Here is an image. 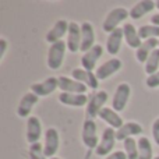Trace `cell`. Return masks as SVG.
<instances>
[{
    "instance_id": "5bb4252c",
    "label": "cell",
    "mask_w": 159,
    "mask_h": 159,
    "mask_svg": "<svg viewBox=\"0 0 159 159\" xmlns=\"http://www.w3.org/2000/svg\"><path fill=\"white\" fill-rule=\"evenodd\" d=\"M59 88L61 89V92L66 93H85L88 89V87L78 82L77 80L64 77V75L59 77Z\"/></svg>"
},
{
    "instance_id": "83f0119b",
    "label": "cell",
    "mask_w": 159,
    "mask_h": 159,
    "mask_svg": "<svg viewBox=\"0 0 159 159\" xmlns=\"http://www.w3.org/2000/svg\"><path fill=\"white\" fill-rule=\"evenodd\" d=\"M158 67H159V48L151 53V56H149L148 60H147L145 73L149 75L155 74V73H158Z\"/></svg>"
},
{
    "instance_id": "d6986e66",
    "label": "cell",
    "mask_w": 159,
    "mask_h": 159,
    "mask_svg": "<svg viewBox=\"0 0 159 159\" xmlns=\"http://www.w3.org/2000/svg\"><path fill=\"white\" fill-rule=\"evenodd\" d=\"M141 133H143L141 124L134 123V121H129V123H124L119 130H116V138H117V141H124L127 138H131L134 135L141 134Z\"/></svg>"
},
{
    "instance_id": "cb8c5ba5",
    "label": "cell",
    "mask_w": 159,
    "mask_h": 159,
    "mask_svg": "<svg viewBox=\"0 0 159 159\" xmlns=\"http://www.w3.org/2000/svg\"><path fill=\"white\" fill-rule=\"evenodd\" d=\"M123 32H124V39H126L127 45L133 49H138L143 43V39L138 35V30L134 28L133 24H124L123 25Z\"/></svg>"
},
{
    "instance_id": "603a6c76",
    "label": "cell",
    "mask_w": 159,
    "mask_h": 159,
    "mask_svg": "<svg viewBox=\"0 0 159 159\" xmlns=\"http://www.w3.org/2000/svg\"><path fill=\"white\" fill-rule=\"evenodd\" d=\"M99 117L103 121H106L112 129L119 130L121 126H123V119L119 116V113L116 110L110 109V107H103V109L99 112Z\"/></svg>"
},
{
    "instance_id": "6da1fadb",
    "label": "cell",
    "mask_w": 159,
    "mask_h": 159,
    "mask_svg": "<svg viewBox=\"0 0 159 159\" xmlns=\"http://www.w3.org/2000/svg\"><path fill=\"white\" fill-rule=\"evenodd\" d=\"M67 43L64 41H59L56 43L50 45L49 52H48V59L46 63L50 70H59L63 64L64 55H66Z\"/></svg>"
},
{
    "instance_id": "f546056e",
    "label": "cell",
    "mask_w": 159,
    "mask_h": 159,
    "mask_svg": "<svg viewBox=\"0 0 159 159\" xmlns=\"http://www.w3.org/2000/svg\"><path fill=\"white\" fill-rule=\"evenodd\" d=\"M145 84H147V87H149V88L159 87V71L155 73V74H152V75H148Z\"/></svg>"
},
{
    "instance_id": "4fadbf2b",
    "label": "cell",
    "mask_w": 159,
    "mask_h": 159,
    "mask_svg": "<svg viewBox=\"0 0 159 159\" xmlns=\"http://www.w3.org/2000/svg\"><path fill=\"white\" fill-rule=\"evenodd\" d=\"M95 46V32L91 22L85 21L81 24V52L87 53Z\"/></svg>"
},
{
    "instance_id": "74e56055",
    "label": "cell",
    "mask_w": 159,
    "mask_h": 159,
    "mask_svg": "<svg viewBox=\"0 0 159 159\" xmlns=\"http://www.w3.org/2000/svg\"><path fill=\"white\" fill-rule=\"evenodd\" d=\"M158 48H159V45H158Z\"/></svg>"
},
{
    "instance_id": "d590c367",
    "label": "cell",
    "mask_w": 159,
    "mask_h": 159,
    "mask_svg": "<svg viewBox=\"0 0 159 159\" xmlns=\"http://www.w3.org/2000/svg\"><path fill=\"white\" fill-rule=\"evenodd\" d=\"M50 159H60V158H56V157H53V158H50Z\"/></svg>"
},
{
    "instance_id": "ffe728a7",
    "label": "cell",
    "mask_w": 159,
    "mask_h": 159,
    "mask_svg": "<svg viewBox=\"0 0 159 159\" xmlns=\"http://www.w3.org/2000/svg\"><path fill=\"white\" fill-rule=\"evenodd\" d=\"M123 36H124V32H123V28H117L113 32L109 34L107 36V41H106V50L109 55H117L119 50L121 48V41H123Z\"/></svg>"
},
{
    "instance_id": "ba28073f",
    "label": "cell",
    "mask_w": 159,
    "mask_h": 159,
    "mask_svg": "<svg viewBox=\"0 0 159 159\" xmlns=\"http://www.w3.org/2000/svg\"><path fill=\"white\" fill-rule=\"evenodd\" d=\"M59 144H60V138H59V133L56 129L50 127L45 131V145H43V152L46 158H53L55 154L59 149Z\"/></svg>"
},
{
    "instance_id": "8992f818",
    "label": "cell",
    "mask_w": 159,
    "mask_h": 159,
    "mask_svg": "<svg viewBox=\"0 0 159 159\" xmlns=\"http://www.w3.org/2000/svg\"><path fill=\"white\" fill-rule=\"evenodd\" d=\"M82 141H84L85 147L88 149H96L99 144V138H98V131H96V123L93 120H85L82 124Z\"/></svg>"
},
{
    "instance_id": "836d02e7",
    "label": "cell",
    "mask_w": 159,
    "mask_h": 159,
    "mask_svg": "<svg viewBox=\"0 0 159 159\" xmlns=\"http://www.w3.org/2000/svg\"><path fill=\"white\" fill-rule=\"evenodd\" d=\"M151 21H152V25H157V27H159V14L152 16L151 17Z\"/></svg>"
},
{
    "instance_id": "44dd1931",
    "label": "cell",
    "mask_w": 159,
    "mask_h": 159,
    "mask_svg": "<svg viewBox=\"0 0 159 159\" xmlns=\"http://www.w3.org/2000/svg\"><path fill=\"white\" fill-rule=\"evenodd\" d=\"M159 41L158 39H148V41H143L141 46L137 49L135 52V56H137V60L140 63H147L148 57L151 56V53L154 52L155 49H158Z\"/></svg>"
},
{
    "instance_id": "484cf974",
    "label": "cell",
    "mask_w": 159,
    "mask_h": 159,
    "mask_svg": "<svg viewBox=\"0 0 159 159\" xmlns=\"http://www.w3.org/2000/svg\"><path fill=\"white\" fill-rule=\"evenodd\" d=\"M138 35L143 41L159 38V27L157 25H141L138 28Z\"/></svg>"
},
{
    "instance_id": "e0dca14e",
    "label": "cell",
    "mask_w": 159,
    "mask_h": 159,
    "mask_svg": "<svg viewBox=\"0 0 159 159\" xmlns=\"http://www.w3.org/2000/svg\"><path fill=\"white\" fill-rule=\"evenodd\" d=\"M42 135V124L36 116H31L27 120V141L30 144L39 143V138Z\"/></svg>"
},
{
    "instance_id": "1f68e13d",
    "label": "cell",
    "mask_w": 159,
    "mask_h": 159,
    "mask_svg": "<svg viewBox=\"0 0 159 159\" xmlns=\"http://www.w3.org/2000/svg\"><path fill=\"white\" fill-rule=\"evenodd\" d=\"M106 159H127V155H126V152H123V151H115L107 155Z\"/></svg>"
},
{
    "instance_id": "9c48e42d",
    "label": "cell",
    "mask_w": 159,
    "mask_h": 159,
    "mask_svg": "<svg viewBox=\"0 0 159 159\" xmlns=\"http://www.w3.org/2000/svg\"><path fill=\"white\" fill-rule=\"evenodd\" d=\"M69 27H70V22H67L66 20H59V21H56V24L48 31L46 36H45V41L49 42L50 45L59 42L66 34H69Z\"/></svg>"
},
{
    "instance_id": "9a60e30c",
    "label": "cell",
    "mask_w": 159,
    "mask_h": 159,
    "mask_svg": "<svg viewBox=\"0 0 159 159\" xmlns=\"http://www.w3.org/2000/svg\"><path fill=\"white\" fill-rule=\"evenodd\" d=\"M71 75L74 80H77L78 82L84 84L85 87L91 88V89H96L99 85V80L96 78L95 73L92 71H87L84 69H74L71 71Z\"/></svg>"
},
{
    "instance_id": "e575fe53",
    "label": "cell",
    "mask_w": 159,
    "mask_h": 159,
    "mask_svg": "<svg viewBox=\"0 0 159 159\" xmlns=\"http://www.w3.org/2000/svg\"><path fill=\"white\" fill-rule=\"evenodd\" d=\"M157 8H158V10H159V0H158V2H157Z\"/></svg>"
},
{
    "instance_id": "4dcf8cb0",
    "label": "cell",
    "mask_w": 159,
    "mask_h": 159,
    "mask_svg": "<svg viewBox=\"0 0 159 159\" xmlns=\"http://www.w3.org/2000/svg\"><path fill=\"white\" fill-rule=\"evenodd\" d=\"M152 137H154L157 145H159V117L152 123Z\"/></svg>"
},
{
    "instance_id": "3957f363",
    "label": "cell",
    "mask_w": 159,
    "mask_h": 159,
    "mask_svg": "<svg viewBox=\"0 0 159 159\" xmlns=\"http://www.w3.org/2000/svg\"><path fill=\"white\" fill-rule=\"evenodd\" d=\"M107 101V92L106 91H98L93 95H91L89 101L87 105V110H85V116L88 120H93V117L99 116V112L103 109V105Z\"/></svg>"
},
{
    "instance_id": "5b68a950",
    "label": "cell",
    "mask_w": 159,
    "mask_h": 159,
    "mask_svg": "<svg viewBox=\"0 0 159 159\" xmlns=\"http://www.w3.org/2000/svg\"><path fill=\"white\" fill-rule=\"evenodd\" d=\"M130 93H131V88L127 82H121V84L117 85L115 91V95H113L112 99V109L116 110V112H121L124 110L127 102H129Z\"/></svg>"
},
{
    "instance_id": "2e32d148",
    "label": "cell",
    "mask_w": 159,
    "mask_h": 159,
    "mask_svg": "<svg viewBox=\"0 0 159 159\" xmlns=\"http://www.w3.org/2000/svg\"><path fill=\"white\" fill-rule=\"evenodd\" d=\"M38 101H39L38 95H35L34 92H27L21 98V101H20L18 107H17V115L22 119L28 117L30 113H31V110H32V107L38 103Z\"/></svg>"
},
{
    "instance_id": "f1b7e54d",
    "label": "cell",
    "mask_w": 159,
    "mask_h": 159,
    "mask_svg": "<svg viewBox=\"0 0 159 159\" xmlns=\"http://www.w3.org/2000/svg\"><path fill=\"white\" fill-rule=\"evenodd\" d=\"M28 154H30V159H46V155L43 152V145L41 143L31 144Z\"/></svg>"
},
{
    "instance_id": "8d00e7d4",
    "label": "cell",
    "mask_w": 159,
    "mask_h": 159,
    "mask_svg": "<svg viewBox=\"0 0 159 159\" xmlns=\"http://www.w3.org/2000/svg\"><path fill=\"white\" fill-rule=\"evenodd\" d=\"M154 159H159V157H157V158H154Z\"/></svg>"
},
{
    "instance_id": "7c38bea8",
    "label": "cell",
    "mask_w": 159,
    "mask_h": 159,
    "mask_svg": "<svg viewBox=\"0 0 159 159\" xmlns=\"http://www.w3.org/2000/svg\"><path fill=\"white\" fill-rule=\"evenodd\" d=\"M67 49L71 53L81 50V25L77 22H70L67 34Z\"/></svg>"
},
{
    "instance_id": "ac0fdd59",
    "label": "cell",
    "mask_w": 159,
    "mask_h": 159,
    "mask_svg": "<svg viewBox=\"0 0 159 159\" xmlns=\"http://www.w3.org/2000/svg\"><path fill=\"white\" fill-rule=\"evenodd\" d=\"M59 101L60 103L66 105V106H73V107H82L88 105V96L85 93H66L61 92L59 95Z\"/></svg>"
},
{
    "instance_id": "8fae6325",
    "label": "cell",
    "mask_w": 159,
    "mask_h": 159,
    "mask_svg": "<svg viewBox=\"0 0 159 159\" xmlns=\"http://www.w3.org/2000/svg\"><path fill=\"white\" fill-rule=\"evenodd\" d=\"M102 55H103V48L101 45H95L91 50H88L87 53L82 55V57H81L82 69L87 70V71H92L95 69L98 60L102 57Z\"/></svg>"
},
{
    "instance_id": "7402d4cb",
    "label": "cell",
    "mask_w": 159,
    "mask_h": 159,
    "mask_svg": "<svg viewBox=\"0 0 159 159\" xmlns=\"http://www.w3.org/2000/svg\"><path fill=\"white\" fill-rule=\"evenodd\" d=\"M155 7H157V3L152 2V0H141L134 7H131V10H130V17L134 20H140V18H143L145 14L151 13Z\"/></svg>"
},
{
    "instance_id": "30bf717a",
    "label": "cell",
    "mask_w": 159,
    "mask_h": 159,
    "mask_svg": "<svg viewBox=\"0 0 159 159\" xmlns=\"http://www.w3.org/2000/svg\"><path fill=\"white\" fill-rule=\"evenodd\" d=\"M56 88H59V78L49 77L42 82H36V84L31 85V92H34L38 96H48L55 92Z\"/></svg>"
},
{
    "instance_id": "277c9868",
    "label": "cell",
    "mask_w": 159,
    "mask_h": 159,
    "mask_svg": "<svg viewBox=\"0 0 159 159\" xmlns=\"http://www.w3.org/2000/svg\"><path fill=\"white\" fill-rule=\"evenodd\" d=\"M117 141L116 138V130H113L112 127H107L103 130L102 133L101 141H99L98 147H96V155L98 157H105V155H109V152L115 148V144Z\"/></svg>"
},
{
    "instance_id": "d4e9b609",
    "label": "cell",
    "mask_w": 159,
    "mask_h": 159,
    "mask_svg": "<svg viewBox=\"0 0 159 159\" xmlns=\"http://www.w3.org/2000/svg\"><path fill=\"white\" fill-rule=\"evenodd\" d=\"M138 159H154L152 157V145L147 137L138 138Z\"/></svg>"
},
{
    "instance_id": "7a4b0ae2",
    "label": "cell",
    "mask_w": 159,
    "mask_h": 159,
    "mask_svg": "<svg viewBox=\"0 0 159 159\" xmlns=\"http://www.w3.org/2000/svg\"><path fill=\"white\" fill-rule=\"evenodd\" d=\"M129 16H130V11H127L124 7L113 8V10H110L109 13H107L102 28H103L105 32H109V34L113 32L115 30H117L119 28V24L123 22Z\"/></svg>"
},
{
    "instance_id": "52a82bcc",
    "label": "cell",
    "mask_w": 159,
    "mask_h": 159,
    "mask_svg": "<svg viewBox=\"0 0 159 159\" xmlns=\"http://www.w3.org/2000/svg\"><path fill=\"white\" fill-rule=\"evenodd\" d=\"M120 69H121V60L113 57V59H110V60H106L105 63H102L101 66L96 69L95 75L99 81H103V80L109 78L110 75H113L115 73H117Z\"/></svg>"
},
{
    "instance_id": "4316f807",
    "label": "cell",
    "mask_w": 159,
    "mask_h": 159,
    "mask_svg": "<svg viewBox=\"0 0 159 159\" xmlns=\"http://www.w3.org/2000/svg\"><path fill=\"white\" fill-rule=\"evenodd\" d=\"M124 152L127 155V159H138V141L134 138H127L123 141Z\"/></svg>"
},
{
    "instance_id": "d6a6232c",
    "label": "cell",
    "mask_w": 159,
    "mask_h": 159,
    "mask_svg": "<svg viewBox=\"0 0 159 159\" xmlns=\"http://www.w3.org/2000/svg\"><path fill=\"white\" fill-rule=\"evenodd\" d=\"M6 50H7V41L2 38V39H0V60L4 57Z\"/></svg>"
}]
</instances>
